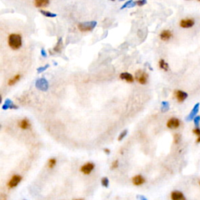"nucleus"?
<instances>
[{"label": "nucleus", "mask_w": 200, "mask_h": 200, "mask_svg": "<svg viewBox=\"0 0 200 200\" xmlns=\"http://www.w3.org/2000/svg\"><path fill=\"white\" fill-rule=\"evenodd\" d=\"M111 1H115V0H111Z\"/></svg>", "instance_id": "obj_39"}, {"label": "nucleus", "mask_w": 200, "mask_h": 200, "mask_svg": "<svg viewBox=\"0 0 200 200\" xmlns=\"http://www.w3.org/2000/svg\"><path fill=\"white\" fill-rule=\"evenodd\" d=\"M118 166H119V162H118V160H114L113 162V163H112V168H113V169H115V168H117Z\"/></svg>", "instance_id": "obj_30"}, {"label": "nucleus", "mask_w": 200, "mask_h": 200, "mask_svg": "<svg viewBox=\"0 0 200 200\" xmlns=\"http://www.w3.org/2000/svg\"><path fill=\"white\" fill-rule=\"evenodd\" d=\"M135 78L140 84H145L147 83V81H148V74L145 71L139 70V71H136L135 73Z\"/></svg>", "instance_id": "obj_3"}, {"label": "nucleus", "mask_w": 200, "mask_h": 200, "mask_svg": "<svg viewBox=\"0 0 200 200\" xmlns=\"http://www.w3.org/2000/svg\"><path fill=\"white\" fill-rule=\"evenodd\" d=\"M120 1H124V0H120Z\"/></svg>", "instance_id": "obj_38"}, {"label": "nucleus", "mask_w": 200, "mask_h": 200, "mask_svg": "<svg viewBox=\"0 0 200 200\" xmlns=\"http://www.w3.org/2000/svg\"><path fill=\"white\" fill-rule=\"evenodd\" d=\"M199 104L197 103L195 107H194V108L192 109V112L190 113V114L188 115V117L187 118L188 120H191L194 119V118L196 117V114H197L198 111H199Z\"/></svg>", "instance_id": "obj_15"}, {"label": "nucleus", "mask_w": 200, "mask_h": 200, "mask_svg": "<svg viewBox=\"0 0 200 200\" xmlns=\"http://www.w3.org/2000/svg\"><path fill=\"white\" fill-rule=\"evenodd\" d=\"M196 142H198V143H199L200 142V136H199V138H197V140H196Z\"/></svg>", "instance_id": "obj_36"}, {"label": "nucleus", "mask_w": 200, "mask_h": 200, "mask_svg": "<svg viewBox=\"0 0 200 200\" xmlns=\"http://www.w3.org/2000/svg\"><path fill=\"white\" fill-rule=\"evenodd\" d=\"M104 152H106V153H107V154H109L110 151H109V149H104Z\"/></svg>", "instance_id": "obj_34"}, {"label": "nucleus", "mask_w": 200, "mask_h": 200, "mask_svg": "<svg viewBox=\"0 0 200 200\" xmlns=\"http://www.w3.org/2000/svg\"><path fill=\"white\" fill-rule=\"evenodd\" d=\"M22 179V177L20 175H13V177H11V179L9 181V182L7 184V186L10 188H15L16 186H17L18 184L20 182V181Z\"/></svg>", "instance_id": "obj_4"}, {"label": "nucleus", "mask_w": 200, "mask_h": 200, "mask_svg": "<svg viewBox=\"0 0 200 200\" xmlns=\"http://www.w3.org/2000/svg\"><path fill=\"white\" fill-rule=\"evenodd\" d=\"M49 4V0H35V5L38 8L46 7Z\"/></svg>", "instance_id": "obj_14"}, {"label": "nucleus", "mask_w": 200, "mask_h": 200, "mask_svg": "<svg viewBox=\"0 0 200 200\" xmlns=\"http://www.w3.org/2000/svg\"><path fill=\"white\" fill-rule=\"evenodd\" d=\"M139 199H140V200H147L144 196H139Z\"/></svg>", "instance_id": "obj_35"}, {"label": "nucleus", "mask_w": 200, "mask_h": 200, "mask_svg": "<svg viewBox=\"0 0 200 200\" xmlns=\"http://www.w3.org/2000/svg\"><path fill=\"white\" fill-rule=\"evenodd\" d=\"M145 181V178L142 177V175L140 174L136 175V176H134V177L132 178V182H133V184H134V185H136V186L142 185V184H144Z\"/></svg>", "instance_id": "obj_12"}, {"label": "nucleus", "mask_w": 200, "mask_h": 200, "mask_svg": "<svg viewBox=\"0 0 200 200\" xmlns=\"http://www.w3.org/2000/svg\"><path fill=\"white\" fill-rule=\"evenodd\" d=\"M102 185H103L104 187H108L109 186V180L107 177H103L102 179Z\"/></svg>", "instance_id": "obj_24"}, {"label": "nucleus", "mask_w": 200, "mask_h": 200, "mask_svg": "<svg viewBox=\"0 0 200 200\" xmlns=\"http://www.w3.org/2000/svg\"><path fill=\"white\" fill-rule=\"evenodd\" d=\"M8 44L12 49L17 50L22 46V37L19 34H11L8 38Z\"/></svg>", "instance_id": "obj_1"}, {"label": "nucleus", "mask_w": 200, "mask_h": 200, "mask_svg": "<svg viewBox=\"0 0 200 200\" xmlns=\"http://www.w3.org/2000/svg\"><path fill=\"white\" fill-rule=\"evenodd\" d=\"M137 4H136V2H134L133 0H129L128 2H127V3H125L124 4V5L122 6L121 8H120V10H124V8H131V7H134V6H135Z\"/></svg>", "instance_id": "obj_19"}, {"label": "nucleus", "mask_w": 200, "mask_h": 200, "mask_svg": "<svg viewBox=\"0 0 200 200\" xmlns=\"http://www.w3.org/2000/svg\"><path fill=\"white\" fill-rule=\"evenodd\" d=\"M172 36H173V34L170 30H163L162 32L160 33V37L161 40L167 42V41L170 40V38H172Z\"/></svg>", "instance_id": "obj_10"}, {"label": "nucleus", "mask_w": 200, "mask_h": 200, "mask_svg": "<svg viewBox=\"0 0 200 200\" xmlns=\"http://www.w3.org/2000/svg\"><path fill=\"white\" fill-rule=\"evenodd\" d=\"M12 108H15V109H17V107H15V106H13V104L12 103V102L10 101V99H7V100L5 102V104L3 106V109H12Z\"/></svg>", "instance_id": "obj_20"}, {"label": "nucleus", "mask_w": 200, "mask_h": 200, "mask_svg": "<svg viewBox=\"0 0 200 200\" xmlns=\"http://www.w3.org/2000/svg\"><path fill=\"white\" fill-rule=\"evenodd\" d=\"M174 96L175 98L177 99V102H184L185 99H187L188 94L186 92H185V91H181V90H177V91H175Z\"/></svg>", "instance_id": "obj_9"}, {"label": "nucleus", "mask_w": 200, "mask_h": 200, "mask_svg": "<svg viewBox=\"0 0 200 200\" xmlns=\"http://www.w3.org/2000/svg\"><path fill=\"white\" fill-rule=\"evenodd\" d=\"M170 198L172 200H186L185 195L179 191H174L170 195Z\"/></svg>", "instance_id": "obj_11"}, {"label": "nucleus", "mask_w": 200, "mask_h": 200, "mask_svg": "<svg viewBox=\"0 0 200 200\" xmlns=\"http://www.w3.org/2000/svg\"><path fill=\"white\" fill-rule=\"evenodd\" d=\"M193 133L198 135V136H200V129L199 127H195V129L193 130Z\"/></svg>", "instance_id": "obj_32"}, {"label": "nucleus", "mask_w": 200, "mask_h": 200, "mask_svg": "<svg viewBox=\"0 0 200 200\" xmlns=\"http://www.w3.org/2000/svg\"><path fill=\"white\" fill-rule=\"evenodd\" d=\"M94 167H95V165L92 163H87L82 166L81 168V171L84 174H89L93 170Z\"/></svg>", "instance_id": "obj_8"}, {"label": "nucleus", "mask_w": 200, "mask_h": 200, "mask_svg": "<svg viewBox=\"0 0 200 200\" xmlns=\"http://www.w3.org/2000/svg\"><path fill=\"white\" fill-rule=\"evenodd\" d=\"M181 121L177 118H175V117H173V118H170L167 123V126L168 128H170V129H176L177 127L180 126Z\"/></svg>", "instance_id": "obj_6"}, {"label": "nucleus", "mask_w": 200, "mask_h": 200, "mask_svg": "<svg viewBox=\"0 0 200 200\" xmlns=\"http://www.w3.org/2000/svg\"><path fill=\"white\" fill-rule=\"evenodd\" d=\"M41 54H42V56H43V57H46V56H47V53H46V50H45L44 48H42V50H41Z\"/></svg>", "instance_id": "obj_33"}, {"label": "nucleus", "mask_w": 200, "mask_h": 200, "mask_svg": "<svg viewBox=\"0 0 200 200\" xmlns=\"http://www.w3.org/2000/svg\"><path fill=\"white\" fill-rule=\"evenodd\" d=\"M147 3V0H138L136 2V4L138 6H143Z\"/></svg>", "instance_id": "obj_25"}, {"label": "nucleus", "mask_w": 200, "mask_h": 200, "mask_svg": "<svg viewBox=\"0 0 200 200\" xmlns=\"http://www.w3.org/2000/svg\"><path fill=\"white\" fill-rule=\"evenodd\" d=\"M194 25H195V20L190 18L181 20L180 22V26L183 28H190Z\"/></svg>", "instance_id": "obj_7"}, {"label": "nucleus", "mask_w": 200, "mask_h": 200, "mask_svg": "<svg viewBox=\"0 0 200 200\" xmlns=\"http://www.w3.org/2000/svg\"><path fill=\"white\" fill-rule=\"evenodd\" d=\"M76 200H83V199H76Z\"/></svg>", "instance_id": "obj_37"}, {"label": "nucleus", "mask_w": 200, "mask_h": 200, "mask_svg": "<svg viewBox=\"0 0 200 200\" xmlns=\"http://www.w3.org/2000/svg\"><path fill=\"white\" fill-rule=\"evenodd\" d=\"M120 79H122V80L126 81L127 82H129V83H132V82L134 81V77L132 76L131 73H127V72H124V73H120Z\"/></svg>", "instance_id": "obj_13"}, {"label": "nucleus", "mask_w": 200, "mask_h": 200, "mask_svg": "<svg viewBox=\"0 0 200 200\" xmlns=\"http://www.w3.org/2000/svg\"><path fill=\"white\" fill-rule=\"evenodd\" d=\"M62 47H63V39H62V38H60L56 46L54 47L53 51L55 53H60L62 50Z\"/></svg>", "instance_id": "obj_17"}, {"label": "nucleus", "mask_w": 200, "mask_h": 200, "mask_svg": "<svg viewBox=\"0 0 200 200\" xmlns=\"http://www.w3.org/2000/svg\"><path fill=\"white\" fill-rule=\"evenodd\" d=\"M97 25L96 21H88V22H82V23L78 24V28L81 31L86 32V31H91L96 28Z\"/></svg>", "instance_id": "obj_2"}, {"label": "nucleus", "mask_w": 200, "mask_h": 200, "mask_svg": "<svg viewBox=\"0 0 200 200\" xmlns=\"http://www.w3.org/2000/svg\"><path fill=\"white\" fill-rule=\"evenodd\" d=\"M127 130H125V131H124L122 132L121 134H120L119 137H118V140H119V141H121V140L124 139V137L127 135Z\"/></svg>", "instance_id": "obj_26"}, {"label": "nucleus", "mask_w": 200, "mask_h": 200, "mask_svg": "<svg viewBox=\"0 0 200 200\" xmlns=\"http://www.w3.org/2000/svg\"><path fill=\"white\" fill-rule=\"evenodd\" d=\"M56 163V159H55V158H52V159H50V160H48V167H49V168H53V167H55Z\"/></svg>", "instance_id": "obj_23"}, {"label": "nucleus", "mask_w": 200, "mask_h": 200, "mask_svg": "<svg viewBox=\"0 0 200 200\" xmlns=\"http://www.w3.org/2000/svg\"><path fill=\"white\" fill-rule=\"evenodd\" d=\"M199 184H200V183H199Z\"/></svg>", "instance_id": "obj_41"}, {"label": "nucleus", "mask_w": 200, "mask_h": 200, "mask_svg": "<svg viewBox=\"0 0 200 200\" xmlns=\"http://www.w3.org/2000/svg\"><path fill=\"white\" fill-rule=\"evenodd\" d=\"M181 140V135L179 134H175L174 135V143L177 144L178 142H180Z\"/></svg>", "instance_id": "obj_29"}, {"label": "nucleus", "mask_w": 200, "mask_h": 200, "mask_svg": "<svg viewBox=\"0 0 200 200\" xmlns=\"http://www.w3.org/2000/svg\"><path fill=\"white\" fill-rule=\"evenodd\" d=\"M200 122V117L199 116H196V117L194 118V124H195V127H199V125Z\"/></svg>", "instance_id": "obj_27"}, {"label": "nucleus", "mask_w": 200, "mask_h": 200, "mask_svg": "<svg viewBox=\"0 0 200 200\" xmlns=\"http://www.w3.org/2000/svg\"><path fill=\"white\" fill-rule=\"evenodd\" d=\"M40 13H42V15L45 16V17H46L53 18L56 17V16H57L56 13H52V12H49V11H46V10H40Z\"/></svg>", "instance_id": "obj_22"}, {"label": "nucleus", "mask_w": 200, "mask_h": 200, "mask_svg": "<svg viewBox=\"0 0 200 200\" xmlns=\"http://www.w3.org/2000/svg\"><path fill=\"white\" fill-rule=\"evenodd\" d=\"M199 2H200V0H199Z\"/></svg>", "instance_id": "obj_40"}, {"label": "nucleus", "mask_w": 200, "mask_h": 200, "mask_svg": "<svg viewBox=\"0 0 200 200\" xmlns=\"http://www.w3.org/2000/svg\"><path fill=\"white\" fill-rule=\"evenodd\" d=\"M20 127L24 130L28 129L30 127V121L28 119H23L20 122Z\"/></svg>", "instance_id": "obj_16"}, {"label": "nucleus", "mask_w": 200, "mask_h": 200, "mask_svg": "<svg viewBox=\"0 0 200 200\" xmlns=\"http://www.w3.org/2000/svg\"><path fill=\"white\" fill-rule=\"evenodd\" d=\"M20 74H17V75H15V76L13 77V78H12L10 79V81H9V82H8V84L9 85H13V84H15L17 81H20Z\"/></svg>", "instance_id": "obj_21"}, {"label": "nucleus", "mask_w": 200, "mask_h": 200, "mask_svg": "<svg viewBox=\"0 0 200 200\" xmlns=\"http://www.w3.org/2000/svg\"><path fill=\"white\" fill-rule=\"evenodd\" d=\"M162 106H163V110H167L168 109V108H169V105H168V103L167 102H162Z\"/></svg>", "instance_id": "obj_31"}, {"label": "nucleus", "mask_w": 200, "mask_h": 200, "mask_svg": "<svg viewBox=\"0 0 200 200\" xmlns=\"http://www.w3.org/2000/svg\"><path fill=\"white\" fill-rule=\"evenodd\" d=\"M36 87L38 89H40L42 91H46L48 88V84L47 80L45 78H40L38 79V81H36Z\"/></svg>", "instance_id": "obj_5"}, {"label": "nucleus", "mask_w": 200, "mask_h": 200, "mask_svg": "<svg viewBox=\"0 0 200 200\" xmlns=\"http://www.w3.org/2000/svg\"><path fill=\"white\" fill-rule=\"evenodd\" d=\"M159 66H160V68L165 71H167L169 70V65H168V64H167V62H166L164 60H163V59H161V60L159 61Z\"/></svg>", "instance_id": "obj_18"}, {"label": "nucleus", "mask_w": 200, "mask_h": 200, "mask_svg": "<svg viewBox=\"0 0 200 200\" xmlns=\"http://www.w3.org/2000/svg\"><path fill=\"white\" fill-rule=\"evenodd\" d=\"M48 66H49V65H46V66H41V67H39V68H38V70H37V71H38V73H42V72H43V71H45L46 70V69L48 68Z\"/></svg>", "instance_id": "obj_28"}]
</instances>
